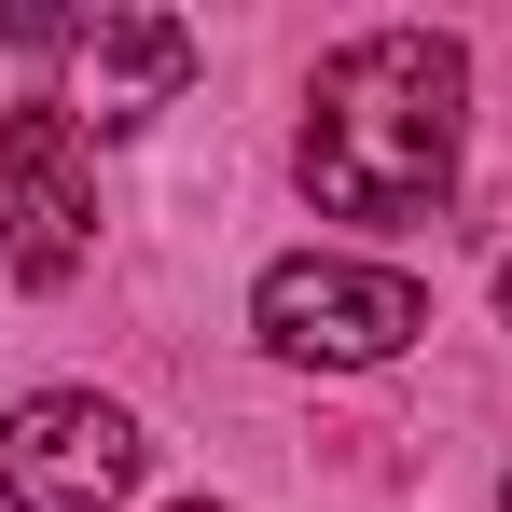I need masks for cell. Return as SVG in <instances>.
<instances>
[{
    "mask_svg": "<svg viewBox=\"0 0 512 512\" xmlns=\"http://www.w3.org/2000/svg\"><path fill=\"white\" fill-rule=\"evenodd\" d=\"M0 42H28V56H70V125L97 139H125V125H153L180 84H194V28L180 14H139V0H97V14H0Z\"/></svg>",
    "mask_w": 512,
    "mask_h": 512,
    "instance_id": "cell-3",
    "label": "cell"
},
{
    "mask_svg": "<svg viewBox=\"0 0 512 512\" xmlns=\"http://www.w3.org/2000/svg\"><path fill=\"white\" fill-rule=\"evenodd\" d=\"M457 125H471V56L443 28H360L346 56H319L291 167L333 222H429L457 194Z\"/></svg>",
    "mask_w": 512,
    "mask_h": 512,
    "instance_id": "cell-1",
    "label": "cell"
},
{
    "mask_svg": "<svg viewBox=\"0 0 512 512\" xmlns=\"http://www.w3.org/2000/svg\"><path fill=\"white\" fill-rule=\"evenodd\" d=\"M139 416L97 402V388H42L0 416V512H111L139 485Z\"/></svg>",
    "mask_w": 512,
    "mask_h": 512,
    "instance_id": "cell-4",
    "label": "cell"
},
{
    "mask_svg": "<svg viewBox=\"0 0 512 512\" xmlns=\"http://www.w3.org/2000/svg\"><path fill=\"white\" fill-rule=\"evenodd\" d=\"M250 333L277 346V360H305V374H374V360H402V346L429 333V291L402 277V263H333V250H291V263H263Z\"/></svg>",
    "mask_w": 512,
    "mask_h": 512,
    "instance_id": "cell-2",
    "label": "cell"
},
{
    "mask_svg": "<svg viewBox=\"0 0 512 512\" xmlns=\"http://www.w3.org/2000/svg\"><path fill=\"white\" fill-rule=\"evenodd\" d=\"M180 512H222V499H180Z\"/></svg>",
    "mask_w": 512,
    "mask_h": 512,
    "instance_id": "cell-7",
    "label": "cell"
},
{
    "mask_svg": "<svg viewBox=\"0 0 512 512\" xmlns=\"http://www.w3.org/2000/svg\"><path fill=\"white\" fill-rule=\"evenodd\" d=\"M499 319H512V263H499Z\"/></svg>",
    "mask_w": 512,
    "mask_h": 512,
    "instance_id": "cell-6",
    "label": "cell"
},
{
    "mask_svg": "<svg viewBox=\"0 0 512 512\" xmlns=\"http://www.w3.org/2000/svg\"><path fill=\"white\" fill-rule=\"evenodd\" d=\"M97 250V167H84V125L42 97V111H0V263L28 291L84 277Z\"/></svg>",
    "mask_w": 512,
    "mask_h": 512,
    "instance_id": "cell-5",
    "label": "cell"
},
{
    "mask_svg": "<svg viewBox=\"0 0 512 512\" xmlns=\"http://www.w3.org/2000/svg\"><path fill=\"white\" fill-rule=\"evenodd\" d=\"M499 512H512V485H499Z\"/></svg>",
    "mask_w": 512,
    "mask_h": 512,
    "instance_id": "cell-8",
    "label": "cell"
}]
</instances>
